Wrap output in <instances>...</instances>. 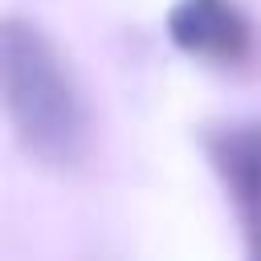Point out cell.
<instances>
[{"instance_id":"3","label":"cell","mask_w":261,"mask_h":261,"mask_svg":"<svg viewBox=\"0 0 261 261\" xmlns=\"http://www.w3.org/2000/svg\"><path fill=\"white\" fill-rule=\"evenodd\" d=\"M204 155L241 220L245 261H261V118L204 130Z\"/></svg>"},{"instance_id":"1","label":"cell","mask_w":261,"mask_h":261,"mask_svg":"<svg viewBox=\"0 0 261 261\" xmlns=\"http://www.w3.org/2000/svg\"><path fill=\"white\" fill-rule=\"evenodd\" d=\"M0 69L4 114L20 151L49 171H77L90 155V110L53 37L29 16H8L0 33Z\"/></svg>"},{"instance_id":"2","label":"cell","mask_w":261,"mask_h":261,"mask_svg":"<svg viewBox=\"0 0 261 261\" xmlns=\"http://www.w3.org/2000/svg\"><path fill=\"white\" fill-rule=\"evenodd\" d=\"M167 41L224 73H245L261 61V29L241 0H175L167 8Z\"/></svg>"}]
</instances>
